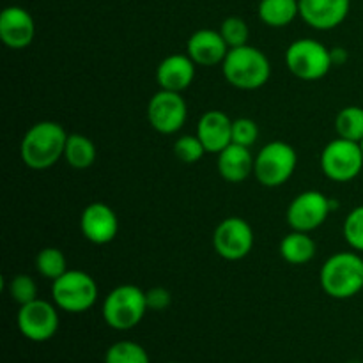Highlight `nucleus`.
I'll return each instance as SVG.
<instances>
[{
	"label": "nucleus",
	"instance_id": "393cba45",
	"mask_svg": "<svg viewBox=\"0 0 363 363\" xmlns=\"http://www.w3.org/2000/svg\"><path fill=\"white\" fill-rule=\"evenodd\" d=\"M105 363H151V358L138 342L119 340L106 350Z\"/></svg>",
	"mask_w": 363,
	"mask_h": 363
},
{
	"label": "nucleus",
	"instance_id": "bb28decb",
	"mask_svg": "<svg viewBox=\"0 0 363 363\" xmlns=\"http://www.w3.org/2000/svg\"><path fill=\"white\" fill-rule=\"evenodd\" d=\"M220 34L225 39L227 46L230 48H238V46L248 45V38H250V28H248L247 21L240 16H229L222 21L220 25Z\"/></svg>",
	"mask_w": 363,
	"mask_h": 363
},
{
	"label": "nucleus",
	"instance_id": "cd10ccee",
	"mask_svg": "<svg viewBox=\"0 0 363 363\" xmlns=\"http://www.w3.org/2000/svg\"><path fill=\"white\" fill-rule=\"evenodd\" d=\"M342 234L346 243L354 252H363V204L357 206L347 213L342 225Z\"/></svg>",
	"mask_w": 363,
	"mask_h": 363
},
{
	"label": "nucleus",
	"instance_id": "423d86ee",
	"mask_svg": "<svg viewBox=\"0 0 363 363\" xmlns=\"http://www.w3.org/2000/svg\"><path fill=\"white\" fill-rule=\"evenodd\" d=\"M298 167V152L291 144L273 140L255 155L254 176L266 188H279L293 177Z\"/></svg>",
	"mask_w": 363,
	"mask_h": 363
},
{
	"label": "nucleus",
	"instance_id": "c85d7f7f",
	"mask_svg": "<svg viewBox=\"0 0 363 363\" xmlns=\"http://www.w3.org/2000/svg\"><path fill=\"white\" fill-rule=\"evenodd\" d=\"M206 147L197 135H183L174 142V155L183 163H197L204 158Z\"/></svg>",
	"mask_w": 363,
	"mask_h": 363
},
{
	"label": "nucleus",
	"instance_id": "7ed1b4c3",
	"mask_svg": "<svg viewBox=\"0 0 363 363\" xmlns=\"http://www.w3.org/2000/svg\"><path fill=\"white\" fill-rule=\"evenodd\" d=\"M319 284L333 300H350L363 293V257L360 252H339L319 272Z\"/></svg>",
	"mask_w": 363,
	"mask_h": 363
},
{
	"label": "nucleus",
	"instance_id": "20e7f679",
	"mask_svg": "<svg viewBox=\"0 0 363 363\" xmlns=\"http://www.w3.org/2000/svg\"><path fill=\"white\" fill-rule=\"evenodd\" d=\"M145 291L133 284H123L110 291L103 300L101 314L106 326L117 332H128L142 323L147 314Z\"/></svg>",
	"mask_w": 363,
	"mask_h": 363
},
{
	"label": "nucleus",
	"instance_id": "a211bd4d",
	"mask_svg": "<svg viewBox=\"0 0 363 363\" xmlns=\"http://www.w3.org/2000/svg\"><path fill=\"white\" fill-rule=\"evenodd\" d=\"M197 137L208 152H222L233 144V119L222 110H208L197 124Z\"/></svg>",
	"mask_w": 363,
	"mask_h": 363
},
{
	"label": "nucleus",
	"instance_id": "f257e3e1",
	"mask_svg": "<svg viewBox=\"0 0 363 363\" xmlns=\"http://www.w3.org/2000/svg\"><path fill=\"white\" fill-rule=\"evenodd\" d=\"M69 133L55 121H39L25 131L20 144L21 162L30 170H48L64 158Z\"/></svg>",
	"mask_w": 363,
	"mask_h": 363
},
{
	"label": "nucleus",
	"instance_id": "6e6552de",
	"mask_svg": "<svg viewBox=\"0 0 363 363\" xmlns=\"http://www.w3.org/2000/svg\"><path fill=\"white\" fill-rule=\"evenodd\" d=\"M323 174L335 183L354 181L363 170V151L358 142L335 138L328 142L319 156Z\"/></svg>",
	"mask_w": 363,
	"mask_h": 363
},
{
	"label": "nucleus",
	"instance_id": "412c9836",
	"mask_svg": "<svg viewBox=\"0 0 363 363\" xmlns=\"http://www.w3.org/2000/svg\"><path fill=\"white\" fill-rule=\"evenodd\" d=\"M257 11L262 23L273 28H282L300 16V2L298 0H261Z\"/></svg>",
	"mask_w": 363,
	"mask_h": 363
},
{
	"label": "nucleus",
	"instance_id": "9d476101",
	"mask_svg": "<svg viewBox=\"0 0 363 363\" xmlns=\"http://www.w3.org/2000/svg\"><path fill=\"white\" fill-rule=\"evenodd\" d=\"M254 229L241 216L223 218L213 233V248L225 261L245 259L254 248Z\"/></svg>",
	"mask_w": 363,
	"mask_h": 363
},
{
	"label": "nucleus",
	"instance_id": "f3484780",
	"mask_svg": "<svg viewBox=\"0 0 363 363\" xmlns=\"http://www.w3.org/2000/svg\"><path fill=\"white\" fill-rule=\"evenodd\" d=\"M197 73V64L190 59V55L184 53H172L165 57L156 67V82L160 89L183 94L195 80Z\"/></svg>",
	"mask_w": 363,
	"mask_h": 363
},
{
	"label": "nucleus",
	"instance_id": "2eb2a0df",
	"mask_svg": "<svg viewBox=\"0 0 363 363\" xmlns=\"http://www.w3.org/2000/svg\"><path fill=\"white\" fill-rule=\"evenodd\" d=\"M35 23L32 14L20 6H9L0 14V39L11 50H23L32 45Z\"/></svg>",
	"mask_w": 363,
	"mask_h": 363
},
{
	"label": "nucleus",
	"instance_id": "a878e982",
	"mask_svg": "<svg viewBox=\"0 0 363 363\" xmlns=\"http://www.w3.org/2000/svg\"><path fill=\"white\" fill-rule=\"evenodd\" d=\"M7 293H9L11 300L16 301L21 307V305L38 300V284H35V280L30 275L20 273V275H14L9 280Z\"/></svg>",
	"mask_w": 363,
	"mask_h": 363
},
{
	"label": "nucleus",
	"instance_id": "4468645a",
	"mask_svg": "<svg viewBox=\"0 0 363 363\" xmlns=\"http://www.w3.org/2000/svg\"><path fill=\"white\" fill-rule=\"evenodd\" d=\"M351 0H300V18L315 30H332L344 23Z\"/></svg>",
	"mask_w": 363,
	"mask_h": 363
},
{
	"label": "nucleus",
	"instance_id": "72a5a7b5",
	"mask_svg": "<svg viewBox=\"0 0 363 363\" xmlns=\"http://www.w3.org/2000/svg\"><path fill=\"white\" fill-rule=\"evenodd\" d=\"M169 363H177V362H169Z\"/></svg>",
	"mask_w": 363,
	"mask_h": 363
},
{
	"label": "nucleus",
	"instance_id": "dca6fc26",
	"mask_svg": "<svg viewBox=\"0 0 363 363\" xmlns=\"http://www.w3.org/2000/svg\"><path fill=\"white\" fill-rule=\"evenodd\" d=\"M186 53L197 66L211 67L218 66V64L222 66L223 59L229 53V46H227L220 30L199 28L188 39Z\"/></svg>",
	"mask_w": 363,
	"mask_h": 363
},
{
	"label": "nucleus",
	"instance_id": "5701e85b",
	"mask_svg": "<svg viewBox=\"0 0 363 363\" xmlns=\"http://www.w3.org/2000/svg\"><path fill=\"white\" fill-rule=\"evenodd\" d=\"M335 131L340 138L360 142L363 140V108L351 105L344 106L335 117Z\"/></svg>",
	"mask_w": 363,
	"mask_h": 363
},
{
	"label": "nucleus",
	"instance_id": "7c9ffc66",
	"mask_svg": "<svg viewBox=\"0 0 363 363\" xmlns=\"http://www.w3.org/2000/svg\"><path fill=\"white\" fill-rule=\"evenodd\" d=\"M145 301H147L149 311L162 312L170 307V303H172V294H170V291L167 287L156 286L145 291Z\"/></svg>",
	"mask_w": 363,
	"mask_h": 363
},
{
	"label": "nucleus",
	"instance_id": "2f4dec72",
	"mask_svg": "<svg viewBox=\"0 0 363 363\" xmlns=\"http://www.w3.org/2000/svg\"><path fill=\"white\" fill-rule=\"evenodd\" d=\"M330 52H332L333 66H344V64L347 62V57H350V53H347L346 48L335 46V48H330Z\"/></svg>",
	"mask_w": 363,
	"mask_h": 363
},
{
	"label": "nucleus",
	"instance_id": "f704fd0d",
	"mask_svg": "<svg viewBox=\"0 0 363 363\" xmlns=\"http://www.w3.org/2000/svg\"><path fill=\"white\" fill-rule=\"evenodd\" d=\"M298 2H300V0H298Z\"/></svg>",
	"mask_w": 363,
	"mask_h": 363
},
{
	"label": "nucleus",
	"instance_id": "b1692460",
	"mask_svg": "<svg viewBox=\"0 0 363 363\" xmlns=\"http://www.w3.org/2000/svg\"><path fill=\"white\" fill-rule=\"evenodd\" d=\"M35 269L48 280H57L67 272V259L60 248L46 247L35 255Z\"/></svg>",
	"mask_w": 363,
	"mask_h": 363
},
{
	"label": "nucleus",
	"instance_id": "f8f14e48",
	"mask_svg": "<svg viewBox=\"0 0 363 363\" xmlns=\"http://www.w3.org/2000/svg\"><path fill=\"white\" fill-rule=\"evenodd\" d=\"M188 119L186 99L181 92L160 89L147 105V121L155 131L162 135H174L184 126Z\"/></svg>",
	"mask_w": 363,
	"mask_h": 363
},
{
	"label": "nucleus",
	"instance_id": "aec40b11",
	"mask_svg": "<svg viewBox=\"0 0 363 363\" xmlns=\"http://www.w3.org/2000/svg\"><path fill=\"white\" fill-rule=\"evenodd\" d=\"M315 241L312 240L308 233H300V230H291L289 234L280 241V257L286 262L294 266L307 264L315 255Z\"/></svg>",
	"mask_w": 363,
	"mask_h": 363
},
{
	"label": "nucleus",
	"instance_id": "ddd939ff",
	"mask_svg": "<svg viewBox=\"0 0 363 363\" xmlns=\"http://www.w3.org/2000/svg\"><path fill=\"white\" fill-rule=\"evenodd\" d=\"M80 230L89 243L99 247L112 243L119 233L117 213L105 202H92L82 211Z\"/></svg>",
	"mask_w": 363,
	"mask_h": 363
},
{
	"label": "nucleus",
	"instance_id": "c756f323",
	"mask_svg": "<svg viewBox=\"0 0 363 363\" xmlns=\"http://www.w3.org/2000/svg\"><path fill=\"white\" fill-rule=\"evenodd\" d=\"M259 138V126L250 117H240L233 121V144L252 147Z\"/></svg>",
	"mask_w": 363,
	"mask_h": 363
},
{
	"label": "nucleus",
	"instance_id": "f03ea898",
	"mask_svg": "<svg viewBox=\"0 0 363 363\" xmlns=\"http://www.w3.org/2000/svg\"><path fill=\"white\" fill-rule=\"evenodd\" d=\"M222 73L240 91H257L272 77V62L262 50L245 45L230 48L222 62Z\"/></svg>",
	"mask_w": 363,
	"mask_h": 363
},
{
	"label": "nucleus",
	"instance_id": "6ab92c4d",
	"mask_svg": "<svg viewBox=\"0 0 363 363\" xmlns=\"http://www.w3.org/2000/svg\"><path fill=\"white\" fill-rule=\"evenodd\" d=\"M255 156L252 155L250 147L240 144H230L218 152V172L227 183H243L254 174Z\"/></svg>",
	"mask_w": 363,
	"mask_h": 363
},
{
	"label": "nucleus",
	"instance_id": "473e14b6",
	"mask_svg": "<svg viewBox=\"0 0 363 363\" xmlns=\"http://www.w3.org/2000/svg\"><path fill=\"white\" fill-rule=\"evenodd\" d=\"M360 145H362V151H363V140L360 142Z\"/></svg>",
	"mask_w": 363,
	"mask_h": 363
},
{
	"label": "nucleus",
	"instance_id": "39448f33",
	"mask_svg": "<svg viewBox=\"0 0 363 363\" xmlns=\"http://www.w3.org/2000/svg\"><path fill=\"white\" fill-rule=\"evenodd\" d=\"M98 296L96 280L82 269H67L52 282V301L67 314H84L91 311Z\"/></svg>",
	"mask_w": 363,
	"mask_h": 363
},
{
	"label": "nucleus",
	"instance_id": "4be33fe9",
	"mask_svg": "<svg viewBox=\"0 0 363 363\" xmlns=\"http://www.w3.org/2000/svg\"><path fill=\"white\" fill-rule=\"evenodd\" d=\"M98 149L89 137L82 133H71L67 137L66 149H64V160L67 165L74 170H85L94 165Z\"/></svg>",
	"mask_w": 363,
	"mask_h": 363
},
{
	"label": "nucleus",
	"instance_id": "1a4fd4ad",
	"mask_svg": "<svg viewBox=\"0 0 363 363\" xmlns=\"http://www.w3.org/2000/svg\"><path fill=\"white\" fill-rule=\"evenodd\" d=\"M332 213V199L319 190H307L291 201L286 216L291 230L311 234L319 229Z\"/></svg>",
	"mask_w": 363,
	"mask_h": 363
},
{
	"label": "nucleus",
	"instance_id": "9b49d317",
	"mask_svg": "<svg viewBox=\"0 0 363 363\" xmlns=\"http://www.w3.org/2000/svg\"><path fill=\"white\" fill-rule=\"evenodd\" d=\"M57 305L46 300H34L21 305L18 311V330L25 339L32 342H46L59 332V311Z\"/></svg>",
	"mask_w": 363,
	"mask_h": 363
},
{
	"label": "nucleus",
	"instance_id": "0eeeda50",
	"mask_svg": "<svg viewBox=\"0 0 363 363\" xmlns=\"http://www.w3.org/2000/svg\"><path fill=\"white\" fill-rule=\"evenodd\" d=\"M286 66L294 77L303 82L321 80L333 67L332 52L315 39L301 38L291 43L286 50Z\"/></svg>",
	"mask_w": 363,
	"mask_h": 363
}]
</instances>
